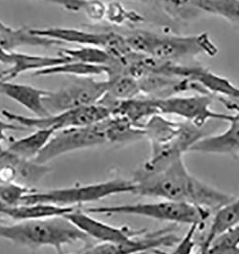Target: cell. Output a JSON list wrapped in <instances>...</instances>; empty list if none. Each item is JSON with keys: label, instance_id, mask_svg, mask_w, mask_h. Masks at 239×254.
<instances>
[{"label": "cell", "instance_id": "1", "mask_svg": "<svg viewBox=\"0 0 239 254\" xmlns=\"http://www.w3.org/2000/svg\"><path fill=\"white\" fill-rule=\"evenodd\" d=\"M131 181L133 194L189 203L211 211H216L236 198L194 177L185 164L184 157H177L161 165L144 164L134 172Z\"/></svg>", "mask_w": 239, "mask_h": 254}, {"label": "cell", "instance_id": "2", "mask_svg": "<svg viewBox=\"0 0 239 254\" xmlns=\"http://www.w3.org/2000/svg\"><path fill=\"white\" fill-rule=\"evenodd\" d=\"M0 239L12 242L31 250L49 247L59 254L64 246L83 243L87 247L91 238L64 216L17 221L13 225L0 223Z\"/></svg>", "mask_w": 239, "mask_h": 254}, {"label": "cell", "instance_id": "3", "mask_svg": "<svg viewBox=\"0 0 239 254\" xmlns=\"http://www.w3.org/2000/svg\"><path fill=\"white\" fill-rule=\"evenodd\" d=\"M125 37L131 51L175 64L201 55L214 58L218 54L217 46L207 32L198 35L177 36L137 30Z\"/></svg>", "mask_w": 239, "mask_h": 254}, {"label": "cell", "instance_id": "4", "mask_svg": "<svg viewBox=\"0 0 239 254\" xmlns=\"http://www.w3.org/2000/svg\"><path fill=\"white\" fill-rule=\"evenodd\" d=\"M90 214L102 215H132L151 218L172 224L198 226L200 229L211 216L212 211L197 205L181 202L162 200L154 203H127L90 207Z\"/></svg>", "mask_w": 239, "mask_h": 254}, {"label": "cell", "instance_id": "5", "mask_svg": "<svg viewBox=\"0 0 239 254\" xmlns=\"http://www.w3.org/2000/svg\"><path fill=\"white\" fill-rule=\"evenodd\" d=\"M144 129L146 138L151 142L152 158L184 156L195 142L206 136L202 128L188 122L167 120L161 114L151 118L144 125Z\"/></svg>", "mask_w": 239, "mask_h": 254}, {"label": "cell", "instance_id": "6", "mask_svg": "<svg viewBox=\"0 0 239 254\" xmlns=\"http://www.w3.org/2000/svg\"><path fill=\"white\" fill-rule=\"evenodd\" d=\"M123 193H134V186L131 180L113 179L97 184L78 185L41 192L37 190L27 195L22 204L49 203L76 207L82 203L98 202L104 198Z\"/></svg>", "mask_w": 239, "mask_h": 254}, {"label": "cell", "instance_id": "7", "mask_svg": "<svg viewBox=\"0 0 239 254\" xmlns=\"http://www.w3.org/2000/svg\"><path fill=\"white\" fill-rule=\"evenodd\" d=\"M107 80L92 76H71L69 83L57 91H49L43 103L49 114L94 105L101 102L107 92Z\"/></svg>", "mask_w": 239, "mask_h": 254}, {"label": "cell", "instance_id": "8", "mask_svg": "<svg viewBox=\"0 0 239 254\" xmlns=\"http://www.w3.org/2000/svg\"><path fill=\"white\" fill-rule=\"evenodd\" d=\"M1 114L5 117L7 121L17 124L25 128H33L35 130L48 129L57 132L67 128L85 127L97 124L109 117L111 113L105 106L97 103L94 105L68 110L43 118L15 114L6 109H3Z\"/></svg>", "mask_w": 239, "mask_h": 254}, {"label": "cell", "instance_id": "9", "mask_svg": "<svg viewBox=\"0 0 239 254\" xmlns=\"http://www.w3.org/2000/svg\"><path fill=\"white\" fill-rule=\"evenodd\" d=\"M106 143L101 123L57 131L38 154L36 162L46 165L54 159L78 150L98 147Z\"/></svg>", "mask_w": 239, "mask_h": 254}, {"label": "cell", "instance_id": "10", "mask_svg": "<svg viewBox=\"0 0 239 254\" xmlns=\"http://www.w3.org/2000/svg\"><path fill=\"white\" fill-rule=\"evenodd\" d=\"M214 96L209 94H195L192 96H172L165 99H156L157 108L161 115L177 116L185 122L203 128L210 121L230 123L236 115L223 114L212 109Z\"/></svg>", "mask_w": 239, "mask_h": 254}, {"label": "cell", "instance_id": "11", "mask_svg": "<svg viewBox=\"0 0 239 254\" xmlns=\"http://www.w3.org/2000/svg\"><path fill=\"white\" fill-rule=\"evenodd\" d=\"M31 30L37 36L58 40L63 44L69 43L79 45V47L101 48L118 57H124L131 52L127 45L126 37L115 32H90L63 27L31 28Z\"/></svg>", "mask_w": 239, "mask_h": 254}, {"label": "cell", "instance_id": "12", "mask_svg": "<svg viewBox=\"0 0 239 254\" xmlns=\"http://www.w3.org/2000/svg\"><path fill=\"white\" fill-rule=\"evenodd\" d=\"M176 228L149 231L120 244H99L86 249L95 254H155L162 248L175 247L180 237L175 233Z\"/></svg>", "mask_w": 239, "mask_h": 254}, {"label": "cell", "instance_id": "13", "mask_svg": "<svg viewBox=\"0 0 239 254\" xmlns=\"http://www.w3.org/2000/svg\"><path fill=\"white\" fill-rule=\"evenodd\" d=\"M71 61L73 60L61 54L57 57H48L8 51L0 48V64L6 66L5 69H0V81H12L15 77L27 72L35 73L46 68L67 64Z\"/></svg>", "mask_w": 239, "mask_h": 254}, {"label": "cell", "instance_id": "14", "mask_svg": "<svg viewBox=\"0 0 239 254\" xmlns=\"http://www.w3.org/2000/svg\"><path fill=\"white\" fill-rule=\"evenodd\" d=\"M64 217L74 224L77 228L87 234L91 239H95L102 244L124 243L147 231V229L115 227L93 218L88 212L79 208H75Z\"/></svg>", "mask_w": 239, "mask_h": 254}, {"label": "cell", "instance_id": "15", "mask_svg": "<svg viewBox=\"0 0 239 254\" xmlns=\"http://www.w3.org/2000/svg\"><path fill=\"white\" fill-rule=\"evenodd\" d=\"M177 77L186 78L195 83L198 94H209L230 100H239V88L224 76L214 74L201 66L177 64L174 70Z\"/></svg>", "mask_w": 239, "mask_h": 254}, {"label": "cell", "instance_id": "16", "mask_svg": "<svg viewBox=\"0 0 239 254\" xmlns=\"http://www.w3.org/2000/svg\"><path fill=\"white\" fill-rule=\"evenodd\" d=\"M49 172L50 167L47 165L20 158L6 148L0 151V184L18 183L33 188Z\"/></svg>", "mask_w": 239, "mask_h": 254}, {"label": "cell", "instance_id": "17", "mask_svg": "<svg viewBox=\"0 0 239 254\" xmlns=\"http://www.w3.org/2000/svg\"><path fill=\"white\" fill-rule=\"evenodd\" d=\"M229 127L222 133L205 136L195 142L189 152L217 154L238 157L239 155V114H235Z\"/></svg>", "mask_w": 239, "mask_h": 254}, {"label": "cell", "instance_id": "18", "mask_svg": "<svg viewBox=\"0 0 239 254\" xmlns=\"http://www.w3.org/2000/svg\"><path fill=\"white\" fill-rule=\"evenodd\" d=\"M48 92L47 90L39 89L28 84L0 81V94L20 104L34 114V117L38 118L50 116L43 103V99L47 96Z\"/></svg>", "mask_w": 239, "mask_h": 254}, {"label": "cell", "instance_id": "19", "mask_svg": "<svg viewBox=\"0 0 239 254\" xmlns=\"http://www.w3.org/2000/svg\"><path fill=\"white\" fill-rule=\"evenodd\" d=\"M63 42L35 35L31 28H13L7 24L0 26V48L15 51L19 47H43L62 46Z\"/></svg>", "mask_w": 239, "mask_h": 254}, {"label": "cell", "instance_id": "20", "mask_svg": "<svg viewBox=\"0 0 239 254\" xmlns=\"http://www.w3.org/2000/svg\"><path fill=\"white\" fill-rule=\"evenodd\" d=\"M100 123L106 143L127 144L146 138L144 127L134 125L122 116L110 115Z\"/></svg>", "mask_w": 239, "mask_h": 254}, {"label": "cell", "instance_id": "21", "mask_svg": "<svg viewBox=\"0 0 239 254\" xmlns=\"http://www.w3.org/2000/svg\"><path fill=\"white\" fill-rule=\"evenodd\" d=\"M160 114L157 108L156 99L139 96L136 98L118 101L111 109V115H118L139 127L144 125L155 115Z\"/></svg>", "mask_w": 239, "mask_h": 254}, {"label": "cell", "instance_id": "22", "mask_svg": "<svg viewBox=\"0 0 239 254\" xmlns=\"http://www.w3.org/2000/svg\"><path fill=\"white\" fill-rule=\"evenodd\" d=\"M108 82L107 92L99 102L109 109L118 101H124L142 96L139 79L129 75H116L106 78ZM111 113V112H110Z\"/></svg>", "mask_w": 239, "mask_h": 254}, {"label": "cell", "instance_id": "23", "mask_svg": "<svg viewBox=\"0 0 239 254\" xmlns=\"http://www.w3.org/2000/svg\"><path fill=\"white\" fill-rule=\"evenodd\" d=\"M55 132L48 129H36L21 139L9 140L6 150L26 160L35 161Z\"/></svg>", "mask_w": 239, "mask_h": 254}, {"label": "cell", "instance_id": "24", "mask_svg": "<svg viewBox=\"0 0 239 254\" xmlns=\"http://www.w3.org/2000/svg\"><path fill=\"white\" fill-rule=\"evenodd\" d=\"M58 75H67L69 76H104L108 77L115 76V72L111 67L94 65V64H84L80 62L71 61L67 64L54 66L51 68H46L40 71L32 73L34 76H50Z\"/></svg>", "mask_w": 239, "mask_h": 254}, {"label": "cell", "instance_id": "25", "mask_svg": "<svg viewBox=\"0 0 239 254\" xmlns=\"http://www.w3.org/2000/svg\"><path fill=\"white\" fill-rule=\"evenodd\" d=\"M75 208L72 206H61L49 203L19 204L17 206L10 207L7 211L6 217H9L14 221L36 220L51 217L64 216L73 211Z\"/></svg>", "mask_w": 239, "mask_h": 254}, {"label": "cell", "instance_id": "26", "mask_svg": "<svg viewBox=\"0 0 239 254\" xmlns=\"http://www.w3.org/2000/svg\"><path fill=\"white\" fill-rule=\"evenodd\" d=\"M238 224H239V198L236 197L233 201L216 210L212 225L199 251H205L214 238Z\"/></svg>", "mask_w": 239, "mask_h": 254}, {"label": "cell", "instance_id": "27", "mask_svg": "<svg viewBox=\"0 0 239 254\" xmlns=\"http://www.w3.org/2000/svg\"><path fill=\"white\" fill-rule=\"evenodd\" d=\"M194 6L199 13L218 15L239 24V0H196Z\"/></svg>", "mask_w": 239, "mask_h": 254}, {"label": "cell", "instance_id": "28", "mask_svg": "<svg viewBox=\"0 0 239 254\" xmlns=\"http://www.w3.org/2000/svg\"><path fill=\"white\" fill-rule=\"evenodd\" d=\"M104 18H106L110 23L116 25L138 24L143 22L145 19L140 13L127 10L119 0H112L106 4Z\"/></svg>", "mask_w": 239, "mask_h": 254}, {"label": "cell", "instance_id": "29", "mask_svg": "<svg viewBox=\"0 0 239 254\" xmlns=\"http://www.w3.org/2000/svg\"><path fill=\"white\" fill-rule=\"evenodd\" d=\"M34 188H29L18 183L0 184V200L8 206H17L22 204L27 195L36 192Z\"/></svg>", "mask_w": 239, "mask_h": 254}, {"label": "cell", "instance_id": "30", "mask_svg": "<svg viewBox=\"0 0 239 254\" xmlns=\"http://www.w3.org/2000/svg\"><path fill=\"white\" fill-rule=\"evenodd\" d=\"M196 0H162L164 10L171 15L187 17L193 13H200L195 9Z\"/></svg>", "mask_w": 239, "mask_h": 254}, {"label": "cell", "instance_id": "31", "mask_svg": "<svg viewBox=\"0 0 239 254\" xmlns=\"http://www.w3.org/2000/svg\"><path fill=\"white\" fill-rule=\"evenodd\" d=\"M211 245L215 246V247H219V248L229 249V250L239 249V224L232 227V228H230L229 229H227L226 231H224L221 234H219L216 238H214V241L210 244V246Z\"/></svg>", "mask_w": 239, "mask_h": 254}, {"label": "cell", "instance_id": "32", "mask_svg": "<svg viewBox=\"0 0 239 254\" xmlns=\"http://www.w3.org/2000/svg\"><path fill=\"white\" fill-rule=\"evenodd\" d=\"M25 127H21L17 124H14L12 122H4L0 120V151H2L3 144L8 141V137H7V132L8 131H23L25 130Z\"/></svg>", "mask_w": 239, "mask_h": 254}, {"label": "cell", "instance_id": "33", "mask_svg": "<svg viewBox=\"0 0 239 254\" xmlns=\"http://www.w3.org/2000/svg\"><path fill=\"white\" fill-rule=\"evenodd\" d=\"M217 100L221 102L227 109L235 112L236 114H239V100H230L218 97Z\"/></svg>", "mask_w": 239, "mask_h": 254}, {"label": "cell", "instance_id": "34", "mask_svg": "<svg viewBox=\"0 0 239 254\" xmlns=\"http://www.w3.org/2000/svg\"><path fill=\"white\" fill-rule=\"evenodd\" d=\"M10 207H11V206H8L7 204H5V203H3V202L0 200V217L6 216L7 211H8V209H9Z\"/></svg>", "mask_w": 239, "mask_h": 254}, {"label": "cell", "instance_id": "35", "mask_svg": "<svg viewBox=\"0 0 239 254\" xmlns=\"http://www.w3.org/2000/svg\"><path fill=\"white\" fill-rule=\"evenodd\" d=\"M41 1L49 2V3L55 4V5H59V6H60V4H61V2H62V0H41Z\"/></svg>", "mask_w": 239, "mask_h": 254}, {"label": "cell", "instance_id": "36", "mask_svg": "<svg viewBox=\"0 0 239 254\" xmlns=\"http://www.w3.org/2000/svg\"><path fill=\"white\" fill-rule=\"evenodd\" d=\"M92 254V253H91V252H89L88 250H87V249H86V248H85V249H84V250H82V251H81V252H80V253H79V254Z\"/></svg>", "mask_w": 239, "mask_h": 254}, {"label": "cell", "instance_id": "37", "mask_svg": "<svg viewBox=\"0 0 239 254\" xmlns=\"http://www.w3.org/2000/svg\"><path fill=\"white\" fill-rule=\"evenodd\" d=\"M134 1H142V2H151V1H160V2H162V0H134Z\"/></svg>", "mask_w": 239, "mask_h": 254}, {"label": "cell", "instance_id": "38", "mask_svg": "<svg viewBox=\"0 0 239 254\" xmlns=\"http://www.w3.org/2000/svg\"><path fill=\"white\" fill-rule=\"evenodd\" d=\"M4 24H5V23L0 19V26L4 25Z\"/></svg>", "mask_w": 239, "mask_h": 254}, {"label": "cell", "instance_id": "39", "mask_svg": "<svg viewBox=\"0 0 239 254\" xmlns=\"http://www.w3.org/2000/svg\"><path fill=\"white\" fill-rule=\"evenodd\" d=\"M1 222H4V220H3L2 217H0V223H1Z\"/></svg>", "mask_w": 239, "mask_h": 254}]
</instances>
